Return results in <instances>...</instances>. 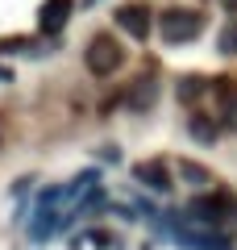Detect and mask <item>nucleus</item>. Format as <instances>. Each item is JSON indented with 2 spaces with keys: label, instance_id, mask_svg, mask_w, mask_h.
I'll return each instance as SVG.
<instances>
[{
  "label": "nucleus",
  "instance_id": "nucleus-12",
  "mask_svg": "<svg viewBox=\"0 0 237 250\" xmlns=\"http://www.w3.org/2000/svg\"><path fill=\"white\" fill-rule=\"evenodd\" d=\"M179 175H183L187 184H208V171L196 167V163H183V167H179Z\"/></svg>",
  "mask_w": 237,
  "mask_h": 250
},
{
  "label": "nucleus",
  "instance_id": "nucleus-10",
  "mask_svg": "<svg viewBox=\"0 0 237 250\" xmlns=\"http://www.w3.org/2000/svg\"><path fill=\"white\" fill-rule=\"evenodd\" d=\"M187 134H192L200 146H217V138H220V134H217V121H212V117H204V113H192Z\"/></svg>",
  "mask_w": 237,
  "mask_h": 250
},
{
  "label": "nucleus",
  "instance_id": "nucleus-8",
  "mask_svg": "<svg viewBox=\"0 0 237 250\" xmlns=\"http://www.w3.org/2000/svg\"><path fill=\"white\" fill-rule=\"evenodd\" d=\"M133 175H138L146 188H154V192H171V171L162 167L158 159H150V163H138V167H133Z\"/></svg>",
  "mask_w": 237,
  "mask_h": 250
},
{
  "label": "nucleus",
  "instance_id": "nucleus-15",
  "mask_svg": "<svg viewBox=\"0 0 237 250\" xmlns=\"http://www.w3.org/2000/svg\"><path fill=\"white\" fill-rule=\"evenodd\" d=\"M0 80H9V71H4V67H0Z\"/></svg>",
  "mask_w": 237,
  "mask_h": 250
},
{
  "label": "nucleus",
  "instance_id": "nucleus-13",
  "mask_svg": "<svg viewBox=\"0 0 237 250\" xmlns=\"http://www.w3.org/2000/svg\"><path fill=\"white\" fill-rule=\"evenodd\" d=\"M220 54H237V21L225 25V34H220Z\"/></svg>",
  "mask_w": 237,
  "mask_h": 250
},
{
  "label": "nucleus",
  "instance_id": "nucleus-3",
  "mask_svg": "<svg viewBox=\"0 0 237 250\" xmlns=\"http://www.w3.org/2000/svg\"><path fill=\"white\" fill-rule=\"evenodd\" d=\"M158 34L171 46L196 42V38H200V13L196 9H162L158 13Z\"/></svg>",
  "mask_w": 237,
  "mask_h": 250
},
{
  "label": "nucleus",
  "instance_id": "nucleus-6",
  "mask_svg": "<svg viewBox=\"0 0 237 250\" xmlns=\"http://www.w3.org/2000/svg\"><path fill=\"white\" fill-rule=\"evenodd\" d=\"M59 200H67V192L62 188H46L42 192V200H38V217H34V238L42 242V238H50V225H54V205Z\"/></svg>",
  "mask_w": 237,
  "mask_h": 250
},
{
  "label": "nucleus",
  "instance_id": "nucleus-16",
  "mask_svg": "<svg viewBox=\"0 0 237 250\" xmlns=\"http://www.w3.org/2000/svg\"><path fill=\"white\" fill-rule=\"evenodd\" d=\"M88 4H96V0H88Z\"/></svg>",
  "mask_w": 237,
  "mask_h": 250
},
{
  "label": "nucleus",
  "instance_id": "nucleus-9",
  "mask_svg": "<svg viewBox=\"0 0 237 250\" xmlns=\"http://www.w3.org/2000/svg\"><path fill=\"white\" fill-rule=\"evenodd\" d=\"M154 92H158V80H154V75H141V80L133 83L129 92H125V100H129V108H138V113H146V108L154 104Z\"/></svg>",
  "mask_w": 237,
  "mask_h": 250
},
{
  "label": "nucleus",
  "instance_id": "nucleus-2",
  "mask_svg": "<svg viewBox=\"0 0 237 250\" xmlns=\"http://www.w3.org/2000/svg\"><path fill=\"white\" fill-rule=\"evenodd\" d=\"M192 213L196 221H208L217 229H229V221L237 225V196L233 192H208V196H196L192 200ZM233 233V229H229Z\"/></svg>",
  "mask_w": 237,
  "mask_h": 250
},
{
  "label": "nucleus",
  "instance_id": "nucleus-4",
  "mask_svg": "<svg viewBox=\"0 0 237 250\" xmlns=\"http://www.w3.org/2000/svg\"><path fill=\"white\" fill-rule=\"evenodd\" d=\"M117 25H121V29H129V38L146 42V38L154 34V13H150V4L133 0V4H121V9H117Z\"/></svg>",
  "mask_w": 237,
  "mask_h": 250
},
{
  "label": "nucleus",
  "instance_id": "nucleus-1",
  "mask_svg": "<svg viewBox=\"0 0 237 250\" xmlns=\"http://www.w3.org/2000/svg\"><path fill=\"white\" fill-rule=\"evenodd\" d=\"M83 62H88V71L92 75H113V71H121V62H125V46L117 42L113 34H96L88 42V50H83Z\"/></svg>",
  "mask_w": 237,
  "mask_h": 250
},
{
  "label": "nucleus",
  "instance_id": "nucleus-11",
  "mask_svg": "<svg viewBox=\"0 0 237 250\" xmlns=\"http://www.w3.org/2000/svg\"><path fill=\"white\" fill-rule=\"evenodd\" d=\"M175 88H179V100H183V104H192V100H200L204 80H200V75H183V80H179Z\"/></svg>",
  "mask_w": 237,
  "mask_h": 250
},
{
  "label": "nucleus",
  "instance_id": "nucleus-14",
  "mask_svg": "<svg viewBox=\"0 0 237 250\" xmlns=\"http://www.w3.org/2000/svg\"><path fill=\"white\" fill-rule=\"evenodd\" d=\"M220 4H225V9H229V13H237V0H220Z\"/></svg>",
  "mask_w": 237,
  "mask_h": 250
},
{
  "label": "nucleus",
  "instance_id": "nucleus-5",
  "mask_svg": "<svg viewBox=\"0 0 237 250\" xmlns=\"http://www.w3.org/2000/svg\"><path fill=\"white\" fill-rule=\"evenodd\" d=\"M71 13H75V0H46L42 9H38V29H42L46 38H54L71 21Z\"/></svg>",
  "mask_w": 237,
  "mask_h": 250
},
{
  "label": "nucleus",
  "instance_id": "nucleus-7",
  "mask_svg": "<svg viewBox=\"0 0 237 250\" xmlns=\"http://www.w3.org/2000/svg\"><path fill=\"white\" fill-rule=\"evenodd\" d=\"M217 121L237 134V83H229V80L217 83Z\"/></svg>",
  "mask_w": 237,
  "mask_h": 250
}]
</instances>
